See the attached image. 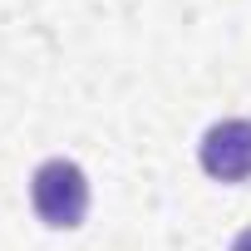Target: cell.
Wrapping results in <instances>:
<instances>
[{"label":"cell","instance_id":"obj_1","mask_svg":"<svg viewBox=\"0 0 251 251\" xmlns=\"http://www.w3.org/2000/svg\"><path fill=\"white\" fill-rule=\"evenodd\" d=\"M30 202H35L45 226H59V231L79 226L84 212H89V177H84V168L69 163V158L40 163L35 177H30Z\"/></svg>","mask_w":251,"mask_h":251},{"label":"cell","instance_id":"obj_2","mask_svg":"<svg viewBox=\"0 0 251 251\" xmlns=\"http://www.w3.org/2000/svg\"><path fill=\"white\" fill-rule=\"evenodd\" d=\"M202 173L217 182H246L251 177V118H222L197 143Z\"/></svg>","mask_w":251,"mask_h":251},{"label":"cell","instance_id":"obj_3","mask_svg":"<svg viewBox=\"0 0 251 251\" xmlns=\"http://www.w3.org/2000/svg\"><path fill=\"white\" fill-rule=\"evenodd\" d=\"M231 251H251V226H246V231H241V236L231 241Z\"/></svg>","mask_w":251,"mask_h":251}]
</instances>
